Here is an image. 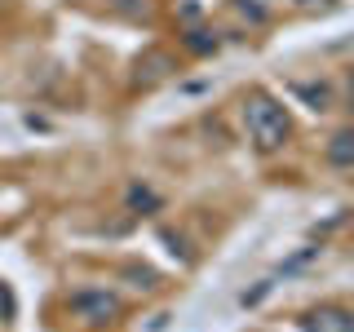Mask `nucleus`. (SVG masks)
Listing matches in <instances>:
<instances>
[{"label":"nucleus","instance_id":"f257e3e1","mask_svg":"<svg viewBox=\"0 0 354 332\" xmlns=\"http://www.w3.org/2000/svg\"><path fill=\"white\" fill-rule=\"evenodd\" d=\"M243 129H248V142L261 155L283 151L288 138H292V120H288L283 102H279V98H270V93H261V89L243 98Z\"/></svg>","mask_w":354,"mask_h":332},{"label":"nucleus","instance_id":"f03ea898","mask_svg":"<svg viewBox=\"0 0 354 332\" xmlns=\"http://www.w3.org/2000/svg\"><path fill=\"white\" fill-rule=\"evenodd\" d=\"M66 306H71V315L88 328H106L111 319L120 315V297L106 293V288H75Z\"/></svg>","mask_w":354,"mask_h":332},{"label":"nucleus","instance_id":"7ed1b4c3","mask_svg":"<svg viewBox=\"0 0 354 332\" xmlns=\"http://www.w3.org/2000/svg\"><path fill=\"white\" fill-rule=\"evenodd\" d=\"M306 332H354V310L346 306H319L306 315Z\"/></svg>","mask_w":354,"mask_h":332},{"label":"nucleus","instance_id":"20e7f679","mask_svg":"<svg viewBox=\"0 0 354 332\" xmlns=\"http://www.w3.org/2000/svg\"><path fill=\"white\" fill-rule=\"evenodd\" d=\"M328 164H332V169H354V129H337V133H332Z\"/></svg>","mask_w":354,"mask_h":332},{"label":"nucleus","instance_id":"39448f33","mask_svg":"<svg viewBox=\"0 0 354 332\" xmlns=\"http://www.w3.org/2000/svg\"><path fill=\"white\" fill-rule=\"evenodd\" d=\"M124 204H129V213H160V195L151 191V186H142V182H133L129 186V195H124Z\"/></svg>","mask_w":354,"mask_h":332},{"label":"nucleus","instance_id":"423d86ee","mask_svg":"<svg viewBox=\"0 0 354 332\" xmlns=\"http://www.w3.org/2000/svg\"><path fill=\"white\" fill-rule=\"evenodd\" d=\"M297 98H301L310 111H328L332 107V84H324V80H319V84L301 80V84H297Z\"/></svg>","mask_w":354,"mask_h":332},{"label":"nucleus","instance_id":"0eeeda50","mask_svg":"<svg viewBox=\"0 0 354 332\" xmlns=\"http://www.w3.org/2000/svg\"><path fill=\"white\" fill-rule=\"evenodd\" d=\"M164 71H169V58H164V53H151L147 62L138 58V80H160Z\"/></svg>","mask_w":354,"mask_h":332},{"label":"nucleus","instance_id":"6e6552de","mask_svg":"<svg viewBox=\"0 0 354 332\" xmlns=\"http://www.w3.org/2000/svg\"><path fill=\"white\" fill-rule=\"evenodd\" d=\"M186 49H191V53H217V36H208V31H191V36H186Z\"/></svg>","mask_w":354,"mask_h":332},{"label":"nucleus","instance_id":"1a4fd4ad","mask_svg":"<svg viewBox=\"0 0 354 332\" xmlns=\"http://www.w3.org/2000/svg\"><path fill=\"white\" fill-rule=\"evenodd\" d=\"M111 9H120V14H129V18H142L147 14V0H111Z\"/></svg>","mask_w":354,"mask_h":332},{"label":"nucleus","instance_id":"9d476101","mask_svg":"<svg viewBox=\"0 0 354 332\" xmlns=\"http://www.w3.org/2000/svg\"><path fill=\"white\" fill-rule=\"evenodd\" d=\"M235 5H239V14H248L252 22H266V9L257 5V0H235Z\"/></svg>","mask_w":354,"mask_h":332},{"label":"nucleus","instance_id":"9b49d317","mask_svg":"<svg viewBox=\"0 0 354 332\" xmlns=\"http://www.w3.org/2000/svg\"><path fill=\"white\" fill-rule=\"evenodd\" d=\"M0 319H14V293L0 284Z\"/></svg>","mask_w":354,"mask_h":332},{"label":"nucleus","instance_id":"f8f14e48","mask_svg":"<svg viewBox=\"0 0 354 332\" xmlns=\"http://www.w3.org/2000/svg\"><path fill=\"white\" fill-rule=\"evenodd\" d=\"M297 5H301V9H332L337 0H297Z\"/></svg>","mask_w":354,"mask_h":332},{"label":"nucleus","instance_id":"ddd939ff","mask_svg":"<svg viewBox=\"0 0 354 332\" xmlns=\"http://www.w3.org/2000/svg\"><path fill=\"white\" fill-rule=\"evenodd\" d=\"M350 107H354V75H350Z\"/></svg>","mask_w":354,"mask_h":332}]
</instances>
